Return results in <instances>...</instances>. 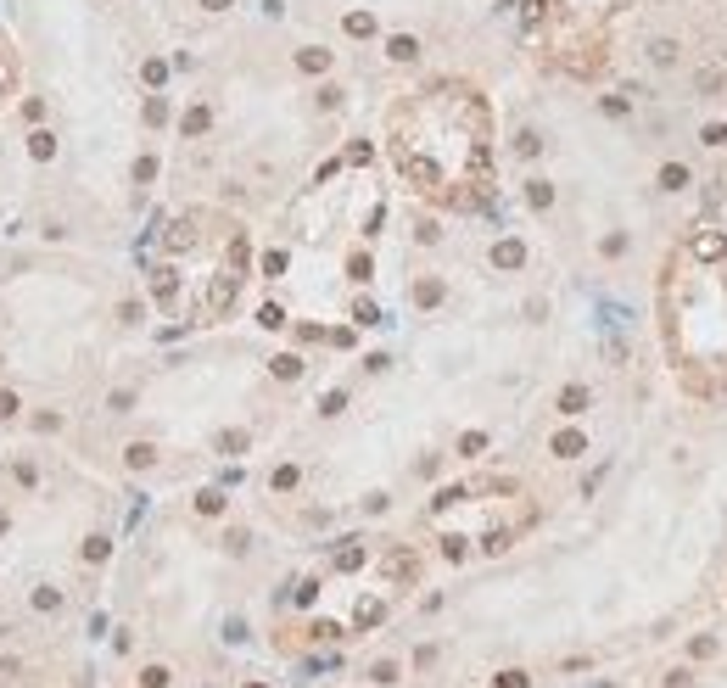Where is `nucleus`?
I'll return each instance as SVG.
<instances>
[{"label": "nucleus", "mask_w": 727, "mask_h": 688, "mask_svg": "<svg viewBox=\"0 0 727 688\" xmlns=\"http://www.w3.org/2000/svg\"><path fill=\"white\" fill-rule=\"evenodd\" d=\"M688 252H694L699 263H716L727 252V235H722V229H699L694 241H688Z\"/></svg>", "instance_id": "nucleus-2"}, {"label": "nucleus", "mask_w": 727, "mask_h": 688, "mask_svg": "<svg viewBox=\"0 0 727 688\" xmlns=\"http://www.w3.org/2000/svg\"><path fill=\"white\" fill-rule=\"evenodd\" d=\"M560 409H565V414H582V409H588V387H565Z\"/></svg>", "instance_id": "nucleus-6"}, {"label": "nucleus", "mask_w": 727, "mask_h": 688, "mask_svg": "<svg viewBox=\"0 0 727 688\" xmlns=\"http://www.w3.org/2000/svg\"><path fill=\"white\" fill-rule=\"evenodd\" d=\"M554 454H560V459H576V454H582V437H576V431H560V437H554Z\"/></svg>", "instance_id": "nucleus-8"}, {"label": "nucleus", "mask_w": 727, "mask_h": 688, "mask_svg": "<svg viewBox=\"0 0 727 688\" xmlns=\"http://www.w3.org/2000/svg\"><path fill=\"white\" fill-rule=\"evenodd\" d=\"M168 79V62H157V56H151V62H146V84H163Z\"/></svg>", "instance_id": "nucleus-10"}, {"label": "nucleus", "mask_w": 727, "mask_h": 688, "mask_svg": "<svg viewBox=\"0 0 727 688\" xmlns=\"http://www.w3.org/2000/svg\"><path fill=\"white\" fill-rule=\"evenodd\" d=\"M683 185H688V168H683V163H666L661 168V191H683Z\"/></svg>", "instance_id": "nucleus-5"}, {"label": "nucleus", "mask_w": 727, "mask_h": 688, "mask_svg": "<svg viewBox=\"0 0 727 688\" xmlns=\"http://www.w3.org/2000/svg\"><path fill=\"white\" fill-rule=\"evenodd\" d=\"M481 448H487V437H481V431H470V437L459 442V454H481Z\"/></svg>", "instance_id": "nucleus-11"}, {"label": "nucleus", "mask_w": 727, "mask_h": 688, "mask_svg": "<svg viewBox=\"0 0 727 688\" xmlns=\"http://www.w3.org/2000/svg\"><path fill=\"white\" fill-rule=\"evenodd\" d=\"M666 341L694 392L727 387V274L705 269L694 252H677L661 286Z\"/></svg>", "instance_id": "nucleus-1"}, {"label": "nucleus", "mask_w": 727, "mask_h": 688, "mask_svg": "<svg viewBox=\"0 0 727 688\" xmlns=\"http://www.w3.org/2000/svg\"><path fill=\"white\" fill-rule=\"evenodd\" d=\"M347 34H375V17H369V11H353V17H347Z\"/></svg>", "instance_id": "nucleus-9"}, {"label": "nucleus", "mask_w": 727, "mask_h": 688, "mask_svg": "<svg viewBox=\"0 0 727 688\" xmlns=\"http://www.w3.org/2000/svg\"><path fill=\"white\" fill-rule=\"evenodd\" d=\"M705 140H711V146H727V124H711V129H705Z\"/></svg>", "instance_id": "nucleus-13"}, {"label": "nucleus", "mask_w": 727, "mask_h": 688, "mask_svg": "<svg viewBox=\"0 0 727 688\" xmlns=\"http://www.w3.org/2000/svg\"><path fill=\"white\" fill-rule=\"evenodd\" d=\"M493 263L498 269H521V263H526V246H521V241H503V246L493 252Z\"/></svg>", "instance_id": "nucleus-3"}, {"label": "nucleus", "mask_w": 727, "mask_h": 688, "mask_svg": "<svg viewBox=\"0 0 727 688\" xmlns=\"http://www.w3.org/2000/svg\"><path fill=\"white\" fill-rule=\"evenodd\" d=\"M414 56H420L414 34H397V39H392V62H414Z\"/></svg>", "instance_id": "nucleus-7"}, {"label": "nucleus", "mask_w": 727, "mask_h": 688, "mask_svg": "<svg viewBox=\"0 0 727 688\" xmlns=\"http://www.w3.org/2000/svg\"><path fill=\"white\" fill-rule=\"evenodd\" d=\"M297 67H302V73H325V67H331V51L308 45V51H297Z\"/></svg>", "instance_id": "nucleus-4"}, {"label": "nucleus", "mask_w": 727, "mask_h": 688, "mask_svg": "<svg viewBox=\"0 0 727 688\" xmlns=\"http://www.w3.org/2000/svg\"><path fill=\"white\" fill-rule=\"evenodd\" d=\"M201 6H207V11H224V6H230V0H201Z\"/></svg>", "instance_id": "nucleus-14"}, {"label": "nucleus", "mask_w": 727, "mask_h": 688, "mask_svg": "<svg viewBox=\"0 0 727 688\" xmlns=\"http://www.w3.org/2000/svg\"><path fill=\"white\" fill-rule=\"evenodd\" d=\"M649 56H655V62H671V56H677V45H671V39H655V51H649Z\"/></svg>", "instance_id": "nucleus-12"}]
</instances>
